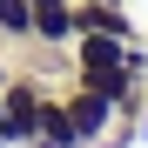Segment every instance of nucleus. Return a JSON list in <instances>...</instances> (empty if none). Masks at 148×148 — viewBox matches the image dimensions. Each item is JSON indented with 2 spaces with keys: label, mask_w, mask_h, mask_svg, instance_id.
<instances>
[{
  "label": "nucleus",
  "mask_w": 148,
  "mask_h": 148,
  "mask_svg": "<svg viewBox=\"0 0 148 148\" xmlns=\"http://www.w3.org/2000/svg\"><path fill=\"white\" fill-rule=\"evenodd\" d=\"M40 81H27V74H14L7 81V114H0V135H7V148H27L40 135Z\"/></svg>",
  "instance_id": "obj_1"
},
{
  "label": "nucleus",
  "mask_w": 148,
  "mask_h": 148,
  "mask_svg": "<svg viewBox=\"0 0 148 148\" xmlns=\"http://www.w3.org/2000/svg\"><path fill=\"white\" fill-rule=\"evenodd\" d=\"M61 101H67V114H74V128H81V141H88V148H94V141L114 128V101H108L101 88H88V81H67V88H61Z\"/></svg>",
  "instance_id": "obj_2"
},
{
  "label": "nucleus",
  "mask_w": 148,
  "mask_h": 148,
  "mask_svg": "<svg viewBox=\"0 0 148 148\" xmlns=\"http://www.w3.org/2000/svg\"><path fill=\"white\" fill-rule=\"evenodd\" d=\"M74 27L81 34H114V40H135V14L121 0H74Z\"/></svg>",
  "instance_id": "obj_3"
},
{
  "label": "nucleus",
  "mask_w": 148,
  "mask_h": 148,
  "mask_svg": "<svg viewBox=\"0 0 148 148\" xmlns=\"http://www.w3.org/2000/svg\"><path fill=\"white\" fill-rule=\"evenodd\" d=\"M34 7V47H67L74 34V0H27Z\"/></svg>",
  "instance_id": "obj_4"
},
{
  "label": "nucleus",
  "mask_w": 148,
  "mask_h": 148,
  "mask_svg": "<svg viewBox=\"0 0 148 148\" xmlns=\"http://www.w3.org/2000/svg\"><path fill=\"white\" fill-rule=\"evenodd\" d=\"M27 148H88V141H81V128H74V114H67V101H61V94H40V135H34Z\"/></svg>",
  "instance_id": "obj_5"
},
{
  "label": "nucleus",
  "mask_w": 148,
  "mask_h": 148,
  "mask_svg": "<svg viewBox=\"0 0 148 148\" xmlns=\"http://www.w3.org/2000/svg\"><path fill=\"white\" fill-rule=\"evenodd\" d=\"M0 47H34V7L27 0H0Z\"/></svg>",
  "instance_id": "obj_6"
},
{
  "label": "nucleus",
  "mask_w": 148,
  "mask_h": 148,
  "mask_svg": "<svg viewBox=\"0 0 148 148\" xmlns=\"http://www.w3.org/2000/svg\"><path fill=\"white\" fill-rule=\"evenodd\" d=\"M0 81H14V67H7V47H0Z\"/></svg>",
  "instance_id": "obj_7"
},
{
  "label": "nucleus",
  "mask_w": 148,
  "mask_h": 148,
  "mask_svg": "<svg viewBox=\"0 0 148 148\" xmlns=\"http://www.w3.org/2000/svg\"><path fill=\"white\" fill-rule=\"evenodd\" d=\"M141 141H148V94H141Z\"/></svg>",
  "instance_id": "obj_8"
},
{
  "label": "nucleus",
  "mask_w": 148,
  "mask_h": 148,
  "mask_svg": "<svg viewBox=\"0 0 148 148\" xmlns=\"http://www.w3.org/2000/svg\"><path fill=\"white\" fill-rule=\"evenodd\" d=\"M0 148H7V135H0Z\"/></svg>",
  "instance_id": "obj_9"
}]
</instances>
